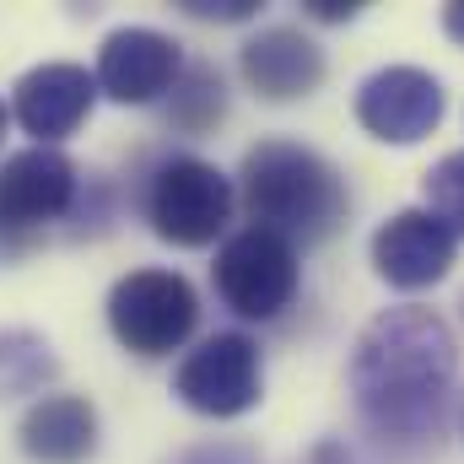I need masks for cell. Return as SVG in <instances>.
Here are the masks:
<instances>
[{
    "label": "cell",
    "instance_id": "6da1fadb",
    "mask_svg": "<svg viewBox=\"0 0 464 464\" xmlns=\"http://www.w3.org/2000/svg\"><path fill=\"white\" fill-rule=\"evenodd\" d=\"M459 372V341L432 308H383L351 351V394L378 438H427L443 421Z\"/></svg>",
    "mask_w": 464,
    "mask_h": 464
},
{
    "label": "cell",
    "instance_id": "7a4b0ae2",
    "mask_svg": "<svg viewBox=\"0 0 464 464\" xmlns=\"http://www.w3.org/2000/svg\"><path fill=\"white\" fill-rule=\"evenodd\" d=\"M243 211L259 232L297 243H324L346 217V184L341 173L297 146V140H259L243 157Z\"/></svg>",
    "mask_w": 464,
    "mask_h": 464
},
{
    "label": "cell",
    "instance_id": "3957f363",
    "mask_svg": "<svg viewBox=\"0 0 464 464\" xmlns=\"http://www.w3.org/2000/svg\"><path fill=\"white\" fill-rule=\"evenodd\" d=\"M200 303L179 270H130L109 292V330L135 356H168L195 335Z\"/></svg>",
    "mask_w": 464,
    "mask_h": 464
},
{
    "label": "cell",
    "instance_id": "277c9868",
    "mask_svg": "<svg viewBox=\"0 0 464 464\" xmlns=\"http://www.w3.org/2000/svg\"><path fill=\"white\" fill-rule=\"evenodd\" d=\"M146 222L162 243L179 248H206L217 243L222 227L232 222V184L222 168L200 162V157H173L157 168L151 189H146Z\"/></svg>",
    "mask_w": 464,
    "mask_h": 464
},
{
    "label": "cell",
    "instance_id": "5b68a950",
    "mask_svg": "<svg viewBox=\"0 0 464 464\" xmlns=\"http://www.w3.org/2000/svg\"><path fill=\"white\" fill-rule=\"evenodd\" d=\"M217 292L243 319H276L297 297V248L276 232L243 227L217 254Z\"/></svg>",
    "mask_w": 464,
    "mask_h": 464
},
{
    "label": "cell",
    "instance_id": "8992f818",
    "mask_svg": "<svg viewBox=\"0 0 464 464\" xmlns=\"http://www.w3.org/2000/svg\"><path fill=\"white\" fill-rule=\"evenodd\" d=\"M76 206V168L60 146H27L0 162V243L33 237Z\"/></svg>",
    "mask_w": 464,
    "mask_h": 464
},
{
    "label": "cell",
    "instance_id": "52a82bcc",
    "mask_svg": "<svg viewBox=\"0 0 464 464\" xmlns=\"http://www.w3.org/2000/svg\"><path fill=\"white\" fill-rule=\"evenodd\" d=\"M173 394L200 416H243L259 405V346L248 335H211L179 362Z\"/></svg>",
    "mask_w": 464,
    "mask_h": 464
},
{
    "label": "cell",
    "instance_id": "ba28073f",
    "mask_svg": "<svg viewBox=\"0 0 464 464\" xmlns=\"http://www.w3.org/2000/svg\"><path fill=\"white\" fill-rule=\"evenodd\" d=\"M443 82L421 65H383L362 82L356 92V119L367 135L389 140V146H416L443 124Z\"/></svg>",
    "mask_w": 464,
    "mask_h": 464
},
{
    "label": "cell",
    "instance_id": "9c48e42d",
    "mask_svg": "<svg viewBox=\"0 0 464 464\" xmlns=\"http://www.w3.org/2000/svg\"><path fill=\"white\" fill-rule=\"evenodd\" d=\"M184 76V54L157 27H119L98 49V92L114 103H151Z\"/></svg>",
    "mask_w": 464,
    "mask_h": 464
},
{
    "label": "cell",
    "instance_id": "30bf717a",
    "mask_svg": "<svg viewBox=\"0 0 464 464\" xmlns=\"http://www.w3.org/2000/svg\"><path fill=\"white\" fill-rule=\"evenodd\" d=\"M454 254H459V237L432 211H394L372 232V265L400 292H421V286L443 281L454 270Z\"/></svg>",
    "mask_w": 464,
    "mask_h": 464
},
{
    "label": "cell",
    "instance_id": "8fae6325",
    "mask_svg": "<svg viewBox=\"0 0 464 464\" xmlns=\"http://www.w3.org/2000/svg\"><path fill=\"white\" fill-rule=\"evenodd\" d=\"M92 98H98V76H87L71 60H54V65H38L16 82L11 114L38 146H54L92 114Z\"/></svg>",
    "mask_w": 464,
    "mask_h": 464
},
{
    "label": "cell",
    "instance_id": "7c38bea8",
    "mask_svg": "<svg viewBox=\"0 0 464 464\" xmlns=\"http://www.w3.org/2000/svg\"><path fill=\"white\" fill-rule=\"evenodd\" d=\"M243 65V82L270 98V103H292V98H308L319 82H324V49L297 33V27H265L243 44L237 54Z\"/></svg>",
    "mask_w": 464,
    "mask_h": 464
},
{
    "label": "cell",
    "instance_id": "4fadbf2b",
    "mask_svg": "<svg viewBox=\"0 0 464 464\" xmlns=\"http://www.w3.org/2000/svg\"><path fill=\"white\" fill-rule=\"evenodd\" d=\"M16 438L22 454L38 464H82L98 449V411L82 394H44L27 405Z\"/></svg>",
    "mask_w": 464,
    "mask_h": 464
},
{
    "label": "cell",
    "instance_id": "5bb4252c",
    "mask_svg": "<svg viewBox=\"0 0 464 464\" xmlns=\"http://www.w3.org/2000/svg\"><path fill=\"white\" fill-rule=\"evenodd\" d=\"M54 378V351L33 330H0V400L33 394Z\"/></svg>",
    "mask_w": 464,
    "mask_h": 464
},
{
    "label": "cell",
    "instance_id": "9a60e30c",
    "mask_svg": "<svg viewBox=\"0 0 464 464\" xmlns=\"http://www.w3.org/2000/svg\"><path fill=\"white\" fill-rule=\"evenodd\" d=\"M427 211L443 222V227L464 237V151H449L432 173H427Z\"/></svg>",
    "mask_w": 464,
    "mask_h": 464
},
{
    "label": "cell",
    "instance_id": "2e32d148",
    "mask_svg": "<svg viewBox=\"0 0 464 464\" xmlns=\"http://www.w3.org/2000/svg\"><path fill=\"white\" fill-rule=\"evenodd\" d=\"M222 109H227V98H222V82L211 71H184V82H173V119L179 124L206 130L222 119Z\"/></svg>",
    "mask_w": 464,
    "mask_h": 464
},
{
    "label": "cell",
    "instance_id": "e0dca14e",
    "mask_svg": "<svg viewBox=\"0 0 464 464\" xmlns=\"http://www.w3.org/2000/svg\"><path fill=\"white\" fill-rule=\"evenodd\" d=\"M254 5L259 0H184L189 16H217V22H243V16H254Z\"/></svg>",
    "mask_w": 464,
    "mask_h": 464
},
{
    "label": "cell",
    "instance_id": "ac0fdd59",
    "mask_svg": "<svg viewBox=\"0 0 464 464\" xmlns=\"http://www.w3.org/2000/svg\"><path fill=\"white\" fill-rule=\"evenodd\" d=\"M362 5H341V0H308V16H319V22H346V16H356Z\"/></svg>",
    "mask_w": 464,
    "mask_h": 464
},
{
    "label": "cell",
    "instance_id": "d6986e66",
    "mask_svg": "<svg viewBox=\"0 0 464 464\" xmlns=\"http://www.w3.org/2000/svg\"><path fill=\"white\" fill-rule=\"evenodd\" d=\"M443 33H449L454 44H464V0H454V5L443 11Z\"/></svg>",
    "mask_w": 464,
    "mask_h": 464
},
{
    "label": "cell",
    "instance_id": "ffe728a7",
    "mask_svg": "<svg viewBox=\"0 0 464 464\" xmlns=\"http://www.w3.org/2000/svg\"><path fill=\"white\" fill-rule=\"evenodd\" d=\"M0 135H5V103H0Z\"/></svg>",
    "mask_w": 464,
    "mask_h": 464
}]
</instances>
